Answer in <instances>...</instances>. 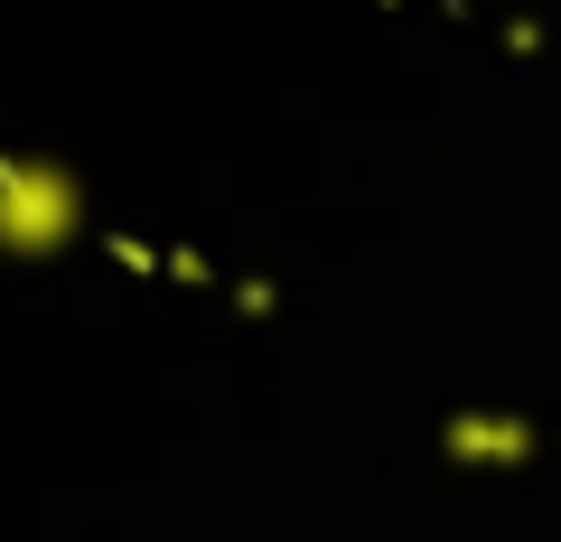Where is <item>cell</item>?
Listing matches in <instances>:
<instances>
[{
	"mask_svg": "<svg viewBox=\"0 0 561 542\" xmlns=\"http://www.w3.org/2000/svg\"><path fill=\"white\" fill-rule=\"evenodd\" d=\"M84 169L57 150H0V262H57L84 243Z\"/></svg>",
	"mask_w": 561,
	"mask_h": 542,
	"instance_id": "obj_1",
	"label": "cell"
},
{
	"mask_svg": "<svg viewBox=\"0 0 561 542\" xmlns=\"http://www.w3.org/2000/svg\"><path fill=\"white\" fill-rule=\"evenodd\" d=\"M440 459L449 468H534L542 430L524 422V412H449L440 422Z\"/></svg>",
	"mask_w": 561,
	"mask_h": 542,
	"instance_id": "obj_2",
	"label": "cell"
},
{
	"mask_svg": "<svg viewBox=\"0 0 561 542\" xmlns=\"http://www.w3.org/2000/svg\"><path fill=\"white\" fill-rule=\"evenodd\" d=\"M169 281H187V290H206V281H216V262H206V253H169Z\"/></svg>",
	"mask_w": 561,
	"mask_h": 542,
	"instance_id": "obj_4",
	"label": "cell"
},
{
	"mask_svg": "<svg viewBox=\"0 0 561 542\" xmlns=\"http://www.w3.org/2000/svg\"><path fill=\"white\" fill-rule=\"evenodd\" d=\"M234 309H253V319H272V309H280V281H234Z\"/></svg>",
	"mask_w": 561,
	"mask_h": 542,
	"instance_id": "obj_3",
	"label": "cell"
}]
</instances>
